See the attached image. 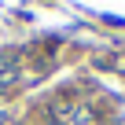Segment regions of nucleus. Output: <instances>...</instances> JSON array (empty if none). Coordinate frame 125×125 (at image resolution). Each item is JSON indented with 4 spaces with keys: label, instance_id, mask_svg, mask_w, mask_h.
Masks as SVG:
<instances>
[{
    "label": "nucleus",
    "instance_id": "f257e3e1",
    "mask_svg": "<svg viewBox=\"0 0 125 125\" xmlns=\"http://www.w3.org/2000/svg\"><path fill=\"white\" fill-rule=\"evenodd\" d=\"M15 81H19V66L15 62H4V66H0V96H4Z\"/></svg>",
    "mask_w": 125,
    "mask_h": 125
}]
</instances>
